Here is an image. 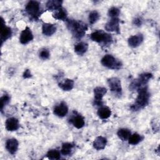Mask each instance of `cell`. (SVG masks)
<instances>
[{
  "mask_svg": "<svg viewBox=\"0 0 160 160\" xmlns=\"http://www.w3.org/2000/svg\"><path fill=\"white\" fill-rule=\"evenodd\" d=\"M66 26L73 36L76 39L82 38L88 30L87 24L81 21L66 19Z\"/></svg>",
  "mask_w": 160,
  "mask_h": 160,
  "instance_id": "1",
  "label": "cell"
},
{
  "mask_svg": "<svg viewBox=\"0 0 160 160\" xmlns=\"http://www.w3.org/2000/svg\"><path fill=\"white\" fill-rule=\"evenodd\" d=\"M137 91L138 92V95L136 99L135 102L130 107L131 109L134 111L145 108L148 104L150 98V94L146 86L139 88Z\"/></svg>",
  "mask_w": 160,
  "mask_h": 160,
  "instance_id": "2",
  "label": "cell"
},
{
  "mask_svg": "<svg viewBox=\"0 0 160 160\" xmlns=\"http://www.w3.org/2000/svg\"><path fill=\"white\" fill-rule=\"evenodd\" d=\"M90 38L98 43H103L104 45H109L112 41V38L111 34L104 32L102 30H98L90 35Z\"/></svg>",
  "mask_w": 160,
  "mask_h": 160,
  "instance_id": "3",
  "label": "cell"
},
{
  "mask_svg": "<svg viewBox=\"0 0 160 160\" xmlns=\"http://www.w3.org/2000/svg\"><path fill=\"white\" fill-rule=\"evenodd\" d=\"M101 64L111 69H119L122 66V62L111 54L105 55L101 59Z\"/></svg>",
  "mask_w": 160,
  "mask_h": 160,
  "instance_id": "4",
  "label": "cell"
},
{
  "mask_svg": "<svg viewBox=\"0 0 160 160\" xmlns=\"http://www.w3.org/2000/svg\"><path fill=\"white\" fill-rule=\"evenodd\" d=\"M152 77V74L149 72H144L141 74L139 78L132 81L130 84V89L132 90L138 89L142 87L146 86V84Z\"/></svg>",
  "mask_w": 160,
  "mask_h": 160,
  "instance_id": "5",
  "label": "cell"
},
{
  "mask_svg": "<svg viewBox=\"0 0 160 160\" xmlns=\"http://www.w3.org/2000/svg\"><path fill=\"white\" fill-rule=\"evenodd\" d=\"M26 12L33 19H37L41 14L40 4L36 1H29L25 8Z\"/></svg>",
  "mask_w": 160,
  "mask_h": 160,
  "instance_id": "6",
  "label": "cell"
},
{
  "mask_svg": "<svg viewBox=\"0 0 160 160\" xmlns=\"http://www.w3.org/2000/svg\"><path fill=\"white\" fill-rule=\"evenodd\" d=\"M108 84L111 91L116 94H121L122 91L121 80L118 78H111L108 79Z\"/></svg>",
  "mask_w": 160,
  "mask_h": 160,
  "instance_id": "7",
  "label": "cell"
},
{
  "mask_svg": "<svg viewBox=\"0 0 160 160\" xmlns=\"http://www.w3.org/2000/svg\"><path fill=\"white\" fill-rule=\"evenodd\" d=\"M107 89L104 87L98 86L94 89V102L95 104L98 106H101L102 104V98L106 94Z\"/></svg>",
  "mask_w": 160,
  "mask_h": 160,
  "instance_id": "8",
  "label": "cell"
},
{
  "mask_svg": "<svg viewBox=\"0 0 160 160\" xmlns=\"http://www.w3.org/2000/svg\"><path fill=\"white\" fill-rule=\"evenodd\" d=\"M105 29L109 32H116V33L119 34V19L111 18V19L105 24Z\"/></svg>",
  "mask_w": 160,
  "mask_h": 160,
  "instance_id": "9",
  "label": "cell"
},
{
  "mask_svg": "<svg viewBox=\"0 0 160 160\" xmlns=\"http://www.w3.org/2000/svg\"><path fill=\"white\" fill-rule=\"evenodd\" d=\"M33 39V34L29 28L26 27V28L21 32L19 41L22 44H26Z\"/></svg>",
  "mask_w": 160,
  "mask_h": 160,
  "instance_id": "10",
  "label": "cell"
},
{
  "mask_svg": "<svg viewBox=\"0 0 160 160\" xmlns=\"http://www.w3.org/2000/svg\"><path fill=\"white\" fill-rule=\"evenodd\" d=\"M1 43L2 44V43L6 41L7 39H8L12 35V30L11 28L6 26L4 20L2 18H1Z\"/></svg>",
  "mask_w": 160,
  "mask_h": 160,
  "instance_id": "11",
  "label": "cell"
},
{
  "mask_svg": "<svg viewBox=\"0 0 160 160\" xmlns=\"http://www.w3.org/2000/svg\"><path fill=\"white\" fill-rule=\"evenodd\" d=\"M74 114H73V116L70 118L69 119V122L72 124V125L77 129H80L82 128L85 124L84 122V118L78 114L76 112H74Z\"/></svg>",
  "mask_w": 160,
  "mask_h": 160,
  "instance_id": "12",
  "label": "cell"
},
{
  "mask_svg": "<svg viewBox=\"0 0 160 160\" xmlns=\"http://www.w3.org/2000/svg\"><path fill=\"white\" fill-rule=\"evenodd\" d=\"M54 114L59 117L62 118L65 116L68 112V108L64 102H61L57 106H56L53 110Z\"/></svg>",
  "mask_w": 160,
  "mask_h": 160,
  "instance_id": "13",
  "label": "cell"
},
{
  "mask_svg": "<svg viewBox=\"0 0 160 160\" xmlns=\"http://www.w3.org/2000/svg\"><path fill=\"white\" fill-rule=\"evenodd\" d=\"M18 141L15 138L8 139L6 142V148L8 151L11 154H14L17 152L18 149Z\"/></svg>",
  "mask_w": 160,
  "mask_h": 160,
  "instance_id": "14",
  "label": "cell"
},
{
  "mask_svg": "<svg viewBox=\"0 0 160 160\" xmlns=\"http://www.w3.org/2000/svg\"><path fill=\"white\" fill-rule=\"evenodd\" d=\"M144 37L142 34L131 36L128 39V44L132 48L138 47L143 41Z\"/></svg>",
  "mask_w": 160,
  "mask_h": 160,
  "instance_id": "15",
  "label": "cell"
},
{
  "mask_svg": "<svg viewBox=\"0 0 160 160\" xmlns=\"http://www.w3.org/2000/svg\"><path fill=\"white\" fill-rule=\"evenodd\" d=\"M5 126L6 129L9 131H16L19 128V121L15 118H9L6 119Z\"/></svg>",
  "mask_w": 160,
  "mask_h": 160,
  "instance_id": "16",
  "label": "cell"
},
{
  "mask_svg": "<svg viewBox=\"0 0 160 160\" xmlns=\"http://www.w3.org/2000/svg\"><path fill=\"white\" fill-rule=\"evenodd\" d=\"M56 31V27L54 24L51 23H44L42 26V34L47 36H52Z\"/></svg>",
  "mask_w": 160,
  "mask_h": 160,
  "instance_id": "17",
  "label": "cell"
},
{
  "mask_svg": "<svg viewBox=\"0 0 160 160\" xmlns=\"http://www.w3.org/2000/svg\"><path fill=\"white\" fill-rule=\"evenodd\" d=\"M107 144V139L102 136H98L93 142V146L97 150H102L104 149Z\"/></svg>",
  "mask_w": 160,
  "mask_h": 160,
  "instance_id": "18",
  "label": "cell"
},
{
  "mask_svg": "<svg viewBox=\"0 0 160 160\" xmlns=\"http://www.w3.org/2000/svg\"><path fill=\"white\" fill-rule=\"evenodd\" d=\"M62 1L60 0H49L46 2V8L49 11H56L62 8Z\"/></svg>",
  "mask_w": 160,
  "mask_h": 160,
  "instance_id": "19",
  "label": "cell"
},
{
  "mask_svg": "<svg viewBox=\"0 0 160 160\" xmlns=\"http://www.w3.org/2000/svg\"><path fill=\"white\" fill-rule=\"evenodd\" d=\"M59 87L65 91H71L74 87V81L70 79H66L59 83Z\"/></svg>",
  "mask_w": 160,
  "mask_h": 160,
  "instance_id": "20",
  "label": "cell"
},
{
  "mask_svg": "<svg viewBox=\"0 0 160 160\" xmlns=\"http://www.w3.org/2000/svg\"><path fill=\"white\" fill-rule=\"evenodd\" d=\"M97 114L101 119H106L110 117L111 114V111L108 107L102 106L98 109Z\"/></svg>",
  "mask_w": 160,
  "mask_h": 160,
  "instance_id": "21",
  "label": "cell"
},
{
  "mask_svg": "<svg viewBox=\"0 0 160 160\" xmlns=\"http://www.w3.org/2000/svg\"><path fill=\"white\" fill-rule=\"evenodd\" d=\"M88 49V44L84 42H80L74 46V51L79 55L84 54Z\"/></svg>",
  "mask_w": 160,
  "mask_h": 160,
  "instance_id": "22",
  "label": "cell"
},
{
  "mask_svg": "<svg viewBox=\"0 0 160 160\" xmlns=\"http://www.w3.org/2000/svg\"><path fill=\"white\" fill-rule=\"evenodd\" d=\"M67 16H68L67 11L63 8H61L60 9L56 10L55 11V12L53 13V14H52V16L54 18H55L56 19L62 20V21L66 20Z\"/></svg>",
  "mask_w": 160,
  "mask_h": 160,
  "instance_id": "23",
  "label": "cell"
},
{
  "mask_svg": "<svg viewBox=\"0 0 160 160\" xmlns=\"http://www.w3.org/2000/svg\"><path fill=\"white\" fill-rule=\"evenodd\" d=\"M118 136L122 141H127L130 137L131 132V131L126 128H121L119 129L117 132Z\"/></svg>",
  "mask_w": 160,
  "mask_h": 160,
  "instance_id": "24",
  "label": "cell"
},
{
  "mask_svg": "<svg viewBox=\"0 0 160 160\" xmlns=\"http://www.w3.org/2000/svg\"><path fill=\"white\" fill-rule=\"evenodd\" d=\"M74 147V145L70 142H64L62 144V148L61 149V153L64 156L70 155Z\"/></svg>",
  "mask_w": 160,
  "mask_h": 160,
  "instance_id": "25",
  "label": "cell"
},
{
  "mask_svg": "<svg viewBox=\"0 0 160 160\" xmlns=\"http://www.w3.org/2000/svg\"><path fill=\"white\" fill-rule=\"evenodd\" d=\"M143 139V137L138 134V133H134L133 134H131L130 137L128 139L129 144L131 145H136L139 144L142 140Z\"/></svg>",
  "mask_w": 160,
  "mask_h": 160,
  "instance_id": "26",
  "label": "cell"
},
{
  "mask_svg": "<svg viewBox=\"0 0 160 160\" xmlns=\"http://www.w3.org/2000/svg\"><path fill=\"white\" fill-rule=\"evenodd\" d=\"M100 18V14L97 11H92L89 14V21L91 24H93L98 21Z\"/></svg>",
  "mask_w": 160,
  "mask_h": 160,
  "instance_id": "27",
  "label": "cell"
},
{
  "mask_svg": "<svg viewBox=\"0 0 160 160\" xmlns=\"http://www.w3.org/2000/svg\"><path fill=\"white\" fill-rule=\"evenodd\" d=\"M47 156L51 159H59L61 158L60 152L56 149H51L47 153Z\"/></svg>",
  "mask_w": 160,
  "mask_h": 160,
  "instance_id": "28",
  "label": "cell"
},
{
  "mask_svg": "<svg viewBox=\"0 0 160 160\" xmlns=\"http://www.w3.org/2000/svg\"><path fill=\"white\" fill-rule=\"evenodd\" d=\"M119 14L120 11L116 7H112L108 11V15L111 18H118Z\"/></svg>",
  "mask_w": 160,
  "mask_h": 160,
  "instance_id": "29",
  "label": "cell"
},
{
  "mask_svg": "<svg viewBox=\"0 0 160 160\" xmlns=\"http://www.w3.org/2000/svg\"><path fill=\"white\" fill-rule=\"evenodd\" d=\"M10 101V97L8 94H4L2 96L1 99H0V102H1V111L2 112L4 107L9 103Z\"/></svg>",
  "mask_w": 160,
  "mask_h": 160,
  "instance_id": "30",
  "label": "cell"
},
{
  "mask_svg": "<svg viewBox=\"0 0 160 160\" xmlns=\"http://www.w3.org/2000/svg\"><path fill=\"white\" fill-rule=\"evenodd\" d=\"M50 56L49 51L47 49H42L39 52V58L41 59L46 60L48 59Z\"/></svg>",
  "mask_w": 160,
  "mask_h": 160,
  "instance_id": "31",
  "label": "cell"
},
{
  "mask_svg": "<svg viewBox=\"0 0 160 160\" xmlns=\"http://www.w3.org/2000/svg\"><path fill=\"white\" fill-rule=\"evenodd\" d=\"M32 74L31 73V71L29 69H26L23 73V78L24 79H27V78H31Z\"/></svg>",
  "mask_w": 160,
  "mask_h": 160,
  "instance_id": "32",
  "label": "cell"
},
{
  "mask_svg": "<svg viewBox=\"0 0 160 160\" xmlns=\"http://www.w3.org/2000/svg\"><path fill=\"white\" fill-rule=\"evenodd\" d=\"M142 20L139 18H136L133 20V23L137 26H140L142 24Z\"/></svg>",
  "mask_w": 160,
  "mask_h": 160,
  "instance_id": "33",
  "label": "cell"
}]
</instances>
